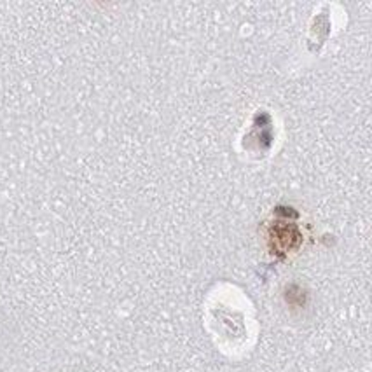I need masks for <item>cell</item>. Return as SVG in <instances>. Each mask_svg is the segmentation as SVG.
Wrapping results in <instances>:
<instances>
[{"mask_svg":"<svg viewBox=\"0 0 372 372\" xmlns=\"http://www.w3.org/2000/svg\"><path fill=\"white\" fill-rule=\"evenodd\" d=\"M301 241V234L294 226H280L271 231V245L276 253H287L296 248Z\"/></svg>","mask_w":372,"mask_h":372,"instance_id":"1","label":"cell"}]
</instances>
